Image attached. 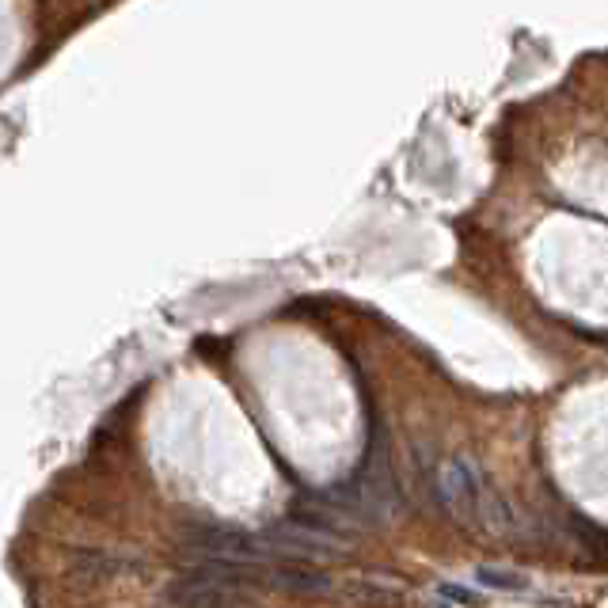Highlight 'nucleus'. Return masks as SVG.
I'll return each mask as SVG.
<instances>
[{
	"mask_svg": "<svg viewBox=\"0 0 608 608\" xmlns=\"http://www.w3.org/2000/svg\"><path fill=\"white\" fill-rule=\"evenodd\" d=\"M437 494L449 506L453 517H460L464 525L483 529V513H479V475L464 464V460H445L437 468Z\"/></svg>",
	"mask_w": 608,
	"mask_h": 608,
	"instance_id": "1",
	"label": "nucleus"
},
{
	"mask_svg": "<svg viewBox=\"0 0 608 608\" xmlns=\"http://www.w3.org/2000/svg\"><path fill=\"white\" fill-rule=\"evenodd\" d=\"M270 586L297 593V597H323V593L335 589V578L312 567H301V563H289V567H270Z\"/></svg>",
	"mask_w": 608,
	"mask_h": 608,
	"instance_id": "2",
	"label": "nucleus"
},
{
	"mask_svg": "<svg viewBox=\"0 0 608 608\" xmlns=\"http://www.w3.org/2000/svg\"><path fill=\"white\" fill-rule=\"evenodd\" d=\"M346 593L365 608H399L403 605V589L384 582V578H346Z\"/></svg>",
	"mask_w": 608,
	"mask_h": 608,
	"instance_id": "3",
	"label": "nucleus"
},
{
	"mask_svg": "<svg viewBox=\"0 0 608 608\" xmlns=\"http://www.w3.org/2000/svg\"><path fill=\"white\" fill-rule=\"evenodd\" d=\"M126 570H130L126 559L122 555H107V551H88V555H80L73 563L76 578H88V582H95V578H118Z\"/></svg>",
	"mask_w": 608,
	"mask_h": 608,
	"instance_id": "4",
	"label": "nucleus"
},
{
	"mask_svg": "<svg viewBox=\"0 0 608 608\" xmlns=\"http://www.w3.org/2000/svg\"><path fill=\"white\" fill-rule=\"evenodd\" d=\"M475 582L483 589H498V593H521V589H529V578H525V574L506 567H479L475 570Z\"/></svg>",
	"mask_w": 608,
	"mask_h": 608,
	"instance_id": "5",
	"label": "nucleus"
},
{
	"mask_svg": "<svg viewBox=\"0 0 608 608\" xmlns=\"http://www.w3.org/2000/svg\"><path fill=\"white\" fill-rule=\"evenodd\" d=\"M441 597H445V601H456V605H468V601H472V593L464 586H441Z\"/></svg>",
	"mask_w": 608,
	"mask_h": 608,
	"instance_id": "6",
	"label": "nucleus"
},
{
	"mask_svg": "<svg viewBox=\"0 0 608 608\" xmlns=\"http://www.w3.org/2000/svg\"><path fill=\"white\" fill-rule=\"evenodd\" d=\"M426 608H453V601H449V605H441V601H430Z\"/></svg>",
	"mask_w": 608,
	"mask_h": 608,
	"instance_id": "7",
	"label": "nucleus"
}]
</instances>
